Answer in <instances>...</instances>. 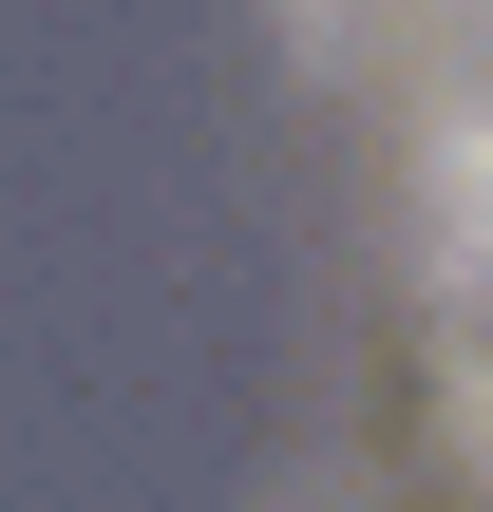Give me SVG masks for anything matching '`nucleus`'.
Instances as JSON below:
<instances>
[{"label": "nucleus", "instance_id": "nucleus-1", "mask_svg": "<svg viewBox=\"0 0 493 512\" xmlns=\"http://www.w3.org/2000/svg\"><path fill=\"white\" fill-rule=\"evenodd\" d=\"M399 266L437 304H493V76L399 114Z\"/></svg>", "mask_w": 493, "mask_h": 512}, {"label": "nucleus", "instance_id": "nucleus-2", "mask_svg": "<svg viewBox=\"0 0 493 512\" xmlns=\"http://www.w3.org/2000/svg\"><path fill=\"white\" fill-rule=\"evenodd\" d=\"M437 437H456V475L493 494V304H456V361H437Z\"/></svg>", "mask_w": 493, "mask_h": 512}]
</instances>
